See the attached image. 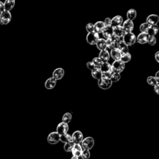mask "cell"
I'll return each mask as SVG.
<instances>
[{
  "mask_svg": "<svg viewBox=\"0 0 159 159\" xmlns=\"http://www.w3.org/2000/svg\"><path fill=\"white\" fill-rule=\"evenodd\" d=\"M75 144L72 141H70L67 143H65L64 145V147H63L64 151L67 152H72V149L73 148Z\"/></svg>",
  "mask_w": 159,
  "mask_h": 159,
  "instance_id": "32",
  "label": "cell"
},
{
  "mask_svg": "<svg viewBox=\"0 0 159 159\" xmlns=\"http://www.w3.org/2000/svg\"><path fill=\"white\" fill-rule=\"evenodd\" d=\"M15 5V0H6L4 3V10L10 11Z\"/></svg>",
  "mask_w": 159,
  "mask_h": 159,
  "instance_id": "24",
  "label": "cell"
},
{
  "mask_svg": "<svg viewBox=\"0 0 159 159\" xmlns=\"http://www.w3.org/2000/svg\"><path fill=\"white\" fill-rule=\"evenodd\" d=\"M122 27H123L126 33H127V32H131L134 29V23L132 21L127 20L123 22Z\"/></svg>",
  "mask_w": 159,
  "mask_h": 159,
  "instance_id": "12",
  "label": "cell"
},
{
  "mask_svg": "<svg viewBox=\"0 0 159 159\" xmlns=\"http://www.w3.org/2000/svg\"><path fill=\"white\" fill-rule=\"evenodd\" d=\"M124 43L128 46L133 45L136 42V36L132 32H127L123 37Z\"/></svg>",
  "mask_w": 159,
  "mask_h": 159,
  "instance_id": "4",
  "label": "cell"
},
{
  "mask_svg": "<svg viewBox=\"0 0 159 159\" xmlns=\"http://www.w3.org/2000/svg\"><path fill=\"white\" fill-rule=\"evenodd\" d=\"M102 34L106 39L110 38L114 34L113 33V27L111 26H105L103 31L102 32Z\"/></svg>",
  "mask_w": 159,
  "mask_h": 159,
  "instance_id": "13",
  "label": "cell"
},
{
  "mask_svg": "<svg viewBox=\"0 0 159 159\" xmlns=\"http://www.w3.org/2000/svg\"><path fill=\"white\" fill-rule=\"evenodd\" d=\"M71 159H79L78 157H77V156H73Z\"/></svg>",
  "mask_w": 159,
  "mask_h": 159,
  "instance_id": "47",
  "label": "cell"
},
{
  "mask_svg": "<svg viewBox=\"0 0 159 159\" xmlns=\"http://www.w3.org/2000/svg\"><path fill=\"white\" fill-rule=\"evenodd\" d=\"M68 129H69V127H68V124L62 122L59 123L57 126V132L59 135H62L65 133H67V132L68 131Z\"/></svg>",
  "mask_w": 159,
  "mask_h": 159,
  "instance_id": "11",
  "label": "cell"
},
{
  "mask_svg": "<svg viewBox=\"0 0 159 159\" xmlns=\"http://www.w3.org/2000/svg\"><path fill=\"white\" fill-rule=\"evenodd\" d=\"M96 45L97 48L100 50L106 49V40L105 39H99Z\"/></svg>",
  "mask_w": 159,
  "mask_h": 159,
  "instance_id": "28",
  "label": "cell"
},
{
  "mask_svg": "<svg viewBox=\"0 0 159 159\" xmlns=\"http://www.w3.org/2000/svg\"><path fill=\"white\" fill-rule=\"evenodd\" d=\"M105 27V25L104 24V22L98 21L94 24V32H96L98 34L102 33Z\"/></svg>",
  "mask_w": 159,
  "mask_h": 159,
  "instance_id": "22",
  "label": "cell"
},
{
  "mask_svg": "<svg viewBox=\"0 0 159 159\" xmlns=\"http://www.w3.org/2000/svg\"><path fill=\"white\" fill-rule=\"evenodd\" d=\"M154 87V91L157 93V95L159 94V84H156L153 86Z\"/></svg>",
  "mask_w": 159,
  "mask_h": 159,
  "instance_id": "43",
  "label": "cell"
},
{
  "mask_svg": "<svg viewBox=\"0 0 159 159\" xmlns=\"http://www.w3.org/2000/svg\"><path fill=\"white\" fill-rule=\"evenodd\" d=\"M92 62L95 65V66L98 68H100L101 65L103 63V62L99 57H95L93 59Z\"/></svg>",
  "mask_w": 159,
  "mask_h": 159,
  "instance_id": "36",
  "label": "cell"
},
{
  "mask_svg": "<svg viewBox=\"0 0 159 159\" xmlns=\"http://www.w3.org/2000/svg\"><path fill=\"white\" fill-rule=\"evenodd\" d=\"M104 24L105 26H111V19L110 17H106L105 20Z\"/></svg>",
  "mask_w": 159,
  "mask_h": 159,
  "instance_id": "42",
  "label": "cell"
},
{
  "mask_svg": "<svg viewBox=\"0 0 159 159\" xmlns=\"http://www.w3.org/2000/svg\"><path fill=\"white\" fill-rule=\"evenodd\" d=\"M149 26L150 25H149L147 22L142 23V24L140 26V27H139L140 31H141V32H147L149 27Z\"/></svg>",
  "mask_w": 159,
  "mask_h": 159,
  "instance_id": "39",
  "label": "cell"
},
{
  "mask_svg": "<svg viewBox=\"0 0 159 159\" xmlns=\"http://www.w3.org/2000/svg\"><path fill=\"white\" fill-rule=\"evenodd\" d=\"M100 39L99 34L96 33L95 32H89L86 36V41L88 44L91 45H96L98 40Z\"/></svg>",
  "mask_w": 159,
  "mask_h": 159,
  "instance_id": "8",
  "label": "cell"
},
{
  "mask_svg": "<svg viewBox=\"0 0 159 159\" xmlns=\"http://www.w3.org/2000/svg\"><path fill=\"white\" fill-rule=\"evenodd\" d=\"M98 85L103 90H107L111 87L113 82H111L109 77L103 76L101 78L98 80Z\"/></svg>",
  "mask_w": 159,
  "mask_h": 159,
  "instance_id": "2",
  "label": "cell"
},
{
  "mask_svg": "<svg viewBox=\"0 0 159 159\" xmlns=\"http://www.w3.org/2000/svg\"><path fill=\"white\" fill-rule=\"evenodd\" d=\"M91 75L93 78L99 80L103 77V73L100 68L96 67L91 70Z\"/></svg>",
  "mask_w": 159,
  "mask_h": 159,
  "instance_id": "26",
  "label": "cell"
},
{
  "mask_svg": "<svg viewBox=\"0 0 159 159\" xmlns=\"http://www.w3.org/2000/svg\"><path fill=\"white\" fill-rule=\"evenodd\" d=\"M99 58L102 60L103 62H107L109 60L110 55L107 50H101L99 54Z\"/></svg>",
  "mask_w": 159,
  "mask_h": 159,
  "instance_id": "21",
  "label": "cell"
},
{
  "mask_svg": "<svg viewBox=\"0 0 159 159\" xmlns=\"http://www.w3.org/2000/svg\"><path fill=\"white\" fill-rule=\"evenodd\" d=\"M147 43L152 46L155 45L157 43V39L156 38V37L152 36H149Z\"/></svg>",
  "mask_w": 159,
  "mask_h": 159,
  "instance_id": "38",
  "label": "cell"
},
{
  "mask_svg": "<svg viewBox=\"0 0 159 159\" xmlns=\"http://www.w3.org/2000/svg\"><path fill=\"white\" fill-rule=\"evenodd\" d=\"M86 66H87V68L88 69H90L91 71L93 69H94L95 68H96V67L95 66V65L93 64V63L92 62H88L86 63Z\"/></svg>",
  "mask_w": 159,
  "mask_h": 159,
  "instance_id": "41",
  "label": "cell"
},
{
  "mask_svg": "<svg viewBox=\"0 0 159 159\" xmlns=\"http://www.w3.org/2000/svg\"><path fill=\"white\" fill-rule=\"evenodd\" d=\"M86 29L87 32H94V24L93 23H88V24L86 26Z\"/></svg>",
  "mask_w": 159,
  "mask_h": 159,
  "instance_id": "40",
  "label": "cell"
},
{
  "mask_svg": "<svg viewBox=\"0 0 159 159\" xmlns=\"http://www.w3.org/2000/svg\"><path fill=\"white\" fill-rule=\"evenodd\" d=\"M137 16V12L134 9H130L127 13V18L128 20L133 21Z\"/></svg>",
  "mask_w": 159,
  "mask_h": 159,
  "instance_id": "30",
  "label": "cell"
},
{
  "mask_svg": "<svg viewBox=\"0 0 159 159\" xmlns=\"http://www.w3.org/2000/svg\"><path fill=\"white\" fill-rule=\"evenodd\" d=\"M117 49H118L121 54H124L129 52V48L128 45L126 44L123 40H120L119 43L118 44V47H117Z\"/></svg>",
  "mask_w": 159,
  "mask_h": 159,
  "instance_id": "23",
  "label": "cell"
},
{
  "mask_svg": "<svg viewBox=\"0 0 159 159\" xmlns=\"http://www.w3.org/2000/svg\"><path fill=\"white\" fill-rule=\"evenodd\" d=\"M113 72L121 73L125 68V63L121 60H114V62L111 65Z\"/></svg>",
  "mask_w": 159,
  "mask_h": 159,
  "instance_id": "5",
  "label": "cell"
},
{
  "mask_svg": "<svg viewBox=\"0 0 159 159\" xmlns=\"http://www.w3.org/2000/svg\"><path fill=\"white\" fill-rule=\"evenodd\" d=\"M121 75L120 73H114V72H113L112 73V74L111 75L109 76V78L111 80L112 82H118L119 80L121 79Z\"/></svg>",
  "mask_w": 159,
  "mask_h": 159,
  "instance_id": "34",
  "label": "cell"
},
{
  "mask_svg": "<svg viewBox=\"0 0 159 159\" xmlns=\"http://www.w3.org/2000/svg\"><path fill=\"white\" fill-rule=\"evenodd\" d=\"M95 145V141L94 139L91 137H86L82 142V147L83 149H86V150H89L91 149Z\"/></svg>",
  "mask_w": 159,
  "mask_h": 159,
  "instance_id": "6",
  "label": "cell"
},
{
  "mask_svg": "<svg viewBox=\"0 0 159 159\" xmlns=\"http://www.w3.org/2000/svg\"><path fill=\"white\" fill-rule=\"evenodd\" d=\"M65 74V71L62 68H56L53 72V78H54L56 80H61Z\"/></svg>",
  "mask_w": 159,
  "mask_h": 159,
  "instance_id": "15",
  "label": "cell"
},
{
  "mask_svg": "<svg viewBox=\"0 0 159 159\" xmlns=\"http://www.w3.org/2000/svg\"><path fill=\"white\" fill-rule=\"evenodd\" d=\"M159 21V16L156 15H149L146 20V22L148 23L149 25H154L157 24Z\"/></svg>",
  "mask_w": 159,
  "mask_h": 159,
  "instance_id": "20",
  "label": "cell"
},
{
  "mask_svg": "<svg viewBox=\"0 0 159 159\" xmlns=\"http://www.w3.org/2000/svg\"><path fill=\"white\" fill-rule=\"evenodd\" d=\"M100 69L103 73V76L109 77V76L113 73L111 65L108 62H103L100 67Z\"/></svg>",
  "mask_w": 159,
  "mask_h": 159,
  "instance_id": "7",
  "label": "cell"
},
{
  "mask_svg": "<svg viewBox=\"0 0 159 159\" xmlns=\"http://www.w3.org/2000/svg\"><path fill=\"white\" fill-rule=\"evenodd\" d=\"M147 83L149 84V85H150L151 86H154L155 85H156V84H159V82H158L156 78L154 77H149L147 79Z\"/></svg>",
  "mask_w": 159,
  "mask_h": 159,
  "instance_id": "35",
  "label": "cell"
},
{
  "mask_svg": "<svg viewBox=\"0 0 159 159\" xmlns=\"http://www.w3.org/2000/svg\"><path fill=\"white\" fill-rule=\"evenodd\" d=\"M113 33L114 35L119 37V38H121L126 34V32L124 31L122 26H118L113 27Z\"/></svg>",
  "mask_w": 159,
  "mask_h": 159,
  "instance_id": "17",
  "label": "cell"
},
{
  "mask_svg": "<svg viewBox=\"0 0 159 159\" xmlns=\"http://www.w3.org/2000/svg\"><path fill=\"white\" fill-rule=\"evenodd\" d=\"M149 35L147 33V32H141V34H139L136 37V40L138 42L139 44H144L147 43L148 39H149Z\"/></svg>",
  "mask_w": 159,
  "mask_h": 159,
  "instance_id": "14",
  "label": "cell"
},
{
  "mask_svg": "<svg viewBox=\"0 0 159 159\" xmlns=\"http://www.w3.org/2000/svg\"><path fill=\"white\" fill-rule=\"evenodd\" d=\"M123 23V18L121 16H114L111 19V26L114 27L116 26H121Z\"/></svg>",
  "mask_w": 159,
  "mask_h": 159,
  "instance_id": "18",
  "label": "cell"
},
{
  "mask_svg": "<svg viewBox=\"0 0 159 159\" xmlns=\"http://www.w3.org/2000/svg\"><path fill=\"white\" fill-rule=\"evenodd\" d=\"M83 151V148L80 144H75L72 149V152L73 156H77V157H80L81 153Z\"/></svg>",
  "mask_w": 159,
  "mask_h": 159,
  "instance_id": "19",
  "label": "cell"
},
{
  "mask_svg": "<svg viewBox=\"0 0 159 159\" xmlns=\"http://www.w3.org/2000/svg\"><path fill=\"white\" fill-rule=\"evenodd\" d=\"M72 119V115L71 113H65V114H63V117H62V122L68 124L69 123L71 122Z\"/></svg>",
  "mask_w": 159,
  "mask_h": 159,
  "instance_id": "33",
  "label": "cell"
},
{
  "mask_svg": "<svg viewBox=\"0 0 159 159\" xmlns=\"http://www.w3.org/2000/svg\"><path fill=\"white\" fill-rule=\"evenodd\" d=\"M106 50H111L113 49L117 48L118 44L119 43V41L121 40V38L113 34L111 37L106 39Z\"/></svg>",
  "mask_w": 159,
  "mask_h": 159,
  "instance_id": "1",
  "label": "cell"
},
{
  "mask_svg": "<svg viewBox=\"0 0 159 159\" xmlns=\"http://www.w3.org/2000/svg\"><path fill=\"white\" fill-rule=\"evenodd\" d=\"M158 31V27L157 24H154V25H150L149 26V29L147 30V33L149 36H155Z\"/></svg>",
  "mask_w": 159,
  "mask_h": 159,
  "instance_id": "27",
  "label": "cell"
},
{
  "mask_svg": "<svg viewBox=\"0 0 159 159\" xmlns=\"http://www.w3.org/2000/svg\"><path fill=\"white\" fill-rule=\"evenodd\" d=\"M80 157H82V159H89L90 157V151L86 150V149H83Z\"/></svg>",
  "mask_w": 159,
  "mask_h": 159,
  "instance_id": "37",
  "label": "cell"
},
{
  "mask_svg": "<svg viewBox=\"0 0 159 159\" xmlns=\"http://www.w3.org/2000/svg\"><path fill=\"white\" fill-rule=\"evenodd\" d=\"M158 56H159V52H157L156 54H155V59L156 60V61L157 62H159V58H158Z\"/></svg>",
  "mask_w": 159,
  "mask_h": 159,
  "instance_id": "45",
  "label": "cell"
},
{
  "mask_svg": "<svg viewBox=\"0 0 159 159\" xmlns=\"http://www.w3.org/2000/svg\"><path fill=\"white\" fill-rule=\"evenodd\" d=\"M120 60L122 62H123L124 63H128L129 61H130V60H131V55H130L129 52L122 54H121Z\"/></svg>",
  "mask_w": 159,
  "mask_h": 159,
  "instance_id": "31",
  "label": "cell"
},
{
  "mask_svg": "<svg viewBox=\"0 0 159 159\" xmlns=\"http://www.w3.org/2000/svg\"><path fill=\"white\" fill-rule=\"evenodd\" d=\"M47 141L50 144H56L60 142V135L57 132H51L47 137Z\"/></svg>",
  "mask_w": 159,
  "mask_h": 159,
  "instance_id": "9",
  "label": "cell"
},
{
  "mask_svg": "<svg viewBox=\"0 0 159 159\" xmlns=\"http://www.w3.org/2000/svg\"><path fill=\"white\" fill-rule=\"evenodd\" d=\"M56 83H57V80L54 78H49L45 82V87L48 90H52L55 87Z\"/></svg>",
  "mask_w": 159,
  "mask_h": 159,
  "instance_id": "16",
  "label": "cell"
},
{
  "mask_svg": "<svg viewBox=\"0 0 159 159\" xmlns=\"http://www.w3.org/2000/svg\"><path fill=\"white\" fill-rule=\"evenodd\" d=\"M158 75H159V72L158 71L157 73H156V76L155 77H155L156 78V80L158 82H159V76H158Z\"/></svg>",
  "mask_w": 159,
  "mask_h": 159,
  "instance_id": "46",
  "label": "cell"
},
{
  "mask_svg": "<svg viewBox=\"0 0 159 159\" xmlns=\"http://www.w3.org/2000/svg\"><path fill=\"white\" fill-rule=\"evenodd\" d=\"M4 11V3L0 1V13L3 12Z\"/></svg>",
  "mask_w": 159,
  "mask_h": 159,
  "instance_id": "44",
  "label": "cell"
},
{
  "mask_svg": "<svg viewBox=\"0 0 159 159\" xmlns=\"http://www.w3.org/2000/svg\"><path fill=\"white\" fill-rule=\"evenodd\" d=\"M121 54H121V52H120V50L117 48L113 49L111 50V52H110L111 57L113 58L114 60H120Z\"/></svg>",
  "mask_w": 159,
  "mask_h": 159,
  "instance_id": "25",
  "label": "cell"
},
{
  "mask_svg": "<svg viewBox=\"0 0 159 159\" xmlns=\"http://www.w3.org/2000/svg\"><path fill=\"white\" fill-rule=\"evenodd\" d=\"M11 14L10 11L4 10L3 12L0 13V24L1 25H7L11 20Z\"/></svg>",
  "mask_w": 159,
  "mask_h": 159,
  "instance_id": "3",
  "label": "cell"
},
{
  "mask_svg": "<svg viewBox=\"0 0 159 159\" xmlns=\"http://www.w3.org/2000/svg\"><path fill=\"white\" fill-rule=\"evenodd\" d=\"M72 141V136L70 134L65 133L62 135H60V141H61L62 142L65 144L67 143L70 141Z\"/></svg>",
  "mask_w": 159,
  "mask_h": 159,
  "instance_id": "29",
  "label": "cell"
},
{
  "mask_svg": "<svg viewBox=\"0 0 159 159\" xmlns=\"http://www.w3.org/2000/svg\"><path fill=\"white\" fill-rule=\"evenodd\" d=\"M72 141L75 144H80L82 143L83 139V135L81 131L80 130H76L75 131L72 135Z\"/></svg>",
  "mask_w": 159,
  "mask_h": 159,
  "instance_id": "10",
  "label": "cell"
}]
</instances>
